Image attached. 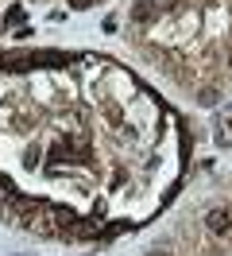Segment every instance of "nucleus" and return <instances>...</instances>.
Returning a JSON list of instances; mask_svg holds the SVG:
<instances>
[{
    "instance_id": "obj_1",
    "label": "nucleus",
    "mask_w": 232,
    "mask_h": 256,
    "mask_svg": "<svg viewBox=\"0 0 232 256\" xmlns=\"http://www.w3.org/2000/svg\"><path fill=\"white\" fill-rule=\"evenodd\" d=\"M155 16H159V4H155V0L132 4V24H155Z\"/></svg>"
},
{
    "instance_id": "obj_2",
    "label": "nucleus",
    "mask_w": 232,
    "mask_h": 256,
    "mask_svg": "<svg viewBox=\"0 0 232 256\" xmlns=\"http://www.w3.org/2000/svg\"><path fill=\"white\" fill-rule=\"evenodd\" d=\"M205 225L213 229V233H225L232 225V210H209V218H205Z\"/></svg>"
},
{
    "instance_id": "obj_3",
    "label": "nucleus",
    "mask_w": 232,
    "mask_h": 256,
    "mask_svg": "<svg viewBox=\"0 0 232 256\" xmlns=\"http://www.w3.org/2000/svg\"><path fill=\"white\" fill-rule=\"evenodd\" d=\"M70 156H74V148H70V144H58L54 152H50V160H54V163H70Z\"/></svg>"
},
{
    "instance_id": "obj_4",
    "label": "nucleus",
    "mask_w": 232,
    "mask_h": 256,
    "mask_svg": "<svg viewBox=\"0 0 232 256\" xmlns=\"http://www.w3.org/2000/svg\"><path fill=\"white\" fill-rule=\"evenodd\" d=\"M8 24H23V8H8V12H4V28H8Z\"/></svg>"
},
{
    "instance_id": "obj_5",
    "label": "nucleus",
    "mask_w": 232,
    "mask_h": 256,
    "mask_svg": "<svg viewBox=\"0 0 232 256\" xmlns=\"http://www.w3.org/2000/svg\"><path fill=\"white\" fill-rule=\"evenodd\" d=\"M128 225H132V222H112V225L105 229V237H120V233L128 229Z\"/></svg>"
},
{
    "instance_id": "obj_6",
    "label": "nucleus",
    "mask_w": 232,
    "mask_h": 256,
    "mask_svg": "<svg viewBox=\"0 0 232 256\" xmlns=\"http://www.w3.org/2000/svg\"><path fill=\"white\" fill-rule=\"evenodd\" d=\"M105 116H108V124H120V109L116 105H105Z\"/></svg>"
},
{
    "instance_id": "obj_7",
    "label": "nucleus",
    "mask_w": 232,
    "mask_h": 256,
    "mask_svg": "<svg viewBox=\"0 0 232 256\" xmlns=\"http://www.w3.org/2000/svg\"><path fill=\"white\" fill-rule=\"evenodd\" d=\"M0 190H4V194H15V182L8 175H0Z\"/></svg>"
},
{
    "instance_id": "obj_8",
    "label": "nucleus",
    "mask_w": 232,
    "mask_h": 256,
    "mask_svg": "<svg viewBox=\"0 0 232 256\" xmlns=\"http://www.w3.org/2000/svg\"><path fill=\"white\" fill-rule=\"evenodd\" d=\"M66 4H70V8H89L93 0H66Z\"/></svg>"
}]
</instances>
